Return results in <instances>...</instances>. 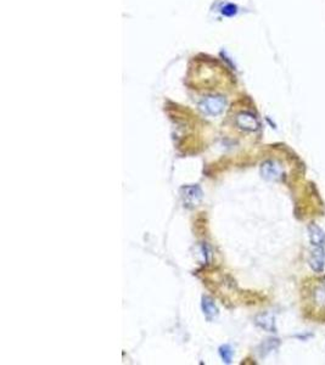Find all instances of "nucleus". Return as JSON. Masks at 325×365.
Returning <instances> with one entry per match:
<instances>
[{"instance_id":"obj_1","label":"nucleus","mask_w":325,"mask_h":365,"mask_svg":"<svg viewBox=\"0 0 325 365\" xmlns=\"http://www.w3.org/2000/svg\"><path fill=\"white\" fill-rule=\"evenodd\" d=\"M261 175L266 180L278 181L283 178L284 171L283 167L276 161H266L261 166Z\"/></svg>"},{"instance_id":"obj_2","label":"nucleus","mask_w":325,"mask_h":365,"mask_svg":"<svg viewBox=\"0 0 325 365\" xmlns=\"http://www.w3.org/2000/svg\"><path fill=\"white\" fill-rule=\"evenodd\" d=\"M224 106H226V100L222 96L206 97L200 105L202 111L206 112L207 114H211V116H217L221 113L224 110Z\"/></svg>"},{"instance_id":"obj_3","label":"nucleus","mask_w":325,"mask_h":365,"mask_svg":"<svg viewBox=\"0 0 325 365\" xmlns=\"http://www.w3.org/2000/svg\"><path fill=\"white\" fill-rule=\"evenodd\" d=\"M236 125L240 129L246 130V132H256L260 127L257 118L252 113L248 112H241L236 117Z\"/></svg>"},{"instance_id":"obj_4","label":"nucleus","mask_w":325,"mask_h":365,"mask_svg":"<svg viewBox=\"0 0 325 365\" xmlns=\"http://www.w3.org/2000/svg\"><path fill=\"white\" fill-rule=\"evenodd\" d=\"M181 197L184 200V204L189 206H196L202 199V191L197 185L193 187L181 188Z\"/></svg>"},{"instance_id":"obj_5","label":"nucleus","mask_w":325,"mask_h":365,"mask_svg":"<svg viewBox=\"0 0 325 365\" xmlns=\"http://www.w3.org/2000/svg\"><path fill=\"white\" fill-rule=\"evenodd\" d=\"M309 267L317 273H322L325 268L324 247H314L309 257Z\"/></svg>"},{"instance_id":"obj_6","label":"nucleus","mask_w":325,"mask_h":365,"mask_svg":"<svg viewBox=\"0 0 325 365\" xmlns=\"http://www.w3.org/2000/svg\"><path fill=\"white\" fill-rule=\"evenodd\" d=\"M309 240L313 247H325V231L317 224H310L308 226Z\"/></svg>"},{"instance_id":"obj_7","label":"nucleus","mask_w":325,"mask_h":365,"mask_svg":"<svg viewBox=\"0 0 325 365\" xmlns=\"http://www.w3.org/2000/svg\"><path fill=\"white\" fill-rule=\"evenodd\" d=\"M256 324H257L260 328H262L263 330L269 331V333H274L276 330V319L272 314L269 313H264L261 314V316H258L256 318Z\"/></svg>"},{"instance_id":"obj_8","label":"nucleus","mask_w":325,"mask_h":365,"mask_svg":"<svg viewBox=\"0 0 325 365\" xmlns=\"http://www.w3.org/2000/svg\"><path fill=\"white\" fill-rule=\"evenodd\" d=\"M201 306H202V311H204L205 316H206V318L209 319V320H213L214 318L218 317V308H217V306L214 304V302L211 300V298H209V297L202 298Z\"/></svg>"},{"instance_id":"obj_9","label":"nucleus","mask_w":325,"mask_h":365,"mask_svg":"<svg viewBox=\"0 0 325 365\" xmlns=\"http://www.w3.org/2000/svg\"><path fill=\"white\" fill-rule=\"evenodd\" d=\"M313 301L320 308H325V284H320L314 288Z\"/></svg>"},{"instance_id":"obj_10","label":"nucleus","mask_w":325,"mask_h":365,"mask_svg":"<svg viewBox=\"0 0 325 365\" xmlns=\"http://www.w3.org/2000/svg\"><path fill=\"white\" fill-rule=\"evenodd\" d=\"M219 354H221L222 359L226 363H230L233 359V349L229 345H224L219 348Z\"/></svg>"},{"instance_id":"obj_11","label":"nucleus","mask_w":325,"mask_h":365,"mask_svg":"<svg viewBox=\"0 0 325 365\" xmlns=\"http://www.w3.org/2000/svg\"><path fill=\"white\" fill-rule=\"evenodd\" d=\"M235 13H236V6H234V5H228L223 9L224 15L231 16V15H234Z\"/></svg>"}]
</instances>
